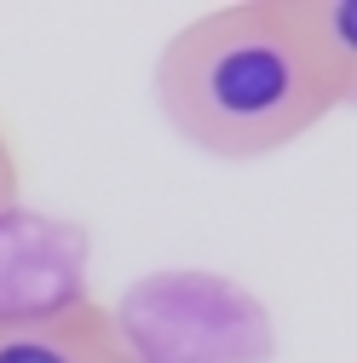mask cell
I'll return each mask as SVG.
<instances>
[{
  "instance_id": "5b68a950",
  "label": "cell",
  "mask_w": 357,
  "mask_h": 363,
  "mask_svg": "<svg viewBox=\"0 0 357 363\" xmlns=\"http://www.w3.org/2000/svg\"><path fill=\"white\" fill-rule=\"evenodd\" d=\"M18 185H23V173H18V150L6 139V127H0V213H12L18 208Z\"/></svg>"
},
{
  "instance_id": "7a4b0ae2",
  "label": "cell",
  "mask_w": 357,
  "mask_h": 363,
  "mask_svg": "<svg viewBox=\"0 0 357 363\" xmlns=\"http://www.w3.org/2000/svg\"><path fill=\"white\" fill-rule=\"evenodd\" d=\"M86 300L81 289V242L29 213H0V323L40 311H64Z\"/></svg>"
},
{
  "instance_id": "277c9868",
  "label": "cell",
  "mask_w": 357,
  "mask_h": 363,
  "mask_svg": "<svg viewBox=\"0 0 357 363\" xmlns=\"http://www.w3.org/2000/svg\"><path fill=\"white\" fill-rule=\"evenodd\" d=\"M283 18L317 75L340 99H357V6L351 0H283Z\"/></svg>"
},
{
  "instance_id": "6da1fadb",
  "label": "cell",
  "mask_w": 357,
  "mask_h": 363,
  "mask_svg": "<svg viewBox=\"0 0 357 363\" xmlns=\"http://www.w3.org/2000/svg\"><path fill=\"white\" fill-rule=\"evenodd\" d=\"M150 99L191 150L219 162L277 156L351 104L305 58L283 0L213 6L178 23L150 64Z\"/></svg>"
},
{
  "instance_id": "3957f363",
  "label": "cell",
  "mask_w": 357,
  "mask_h": 363,
  "mask_svg": "<svg viewBox=\"0 0 357 363\" xmlns=\"http://www.w3.org/2000/svg\"><path fill=\"white\" fill-rule=\"evenodd\" d=\"M0 363H132L115 317L86 294L64 311H40L0 323Z\"/></svg>"
}]
</instances>
